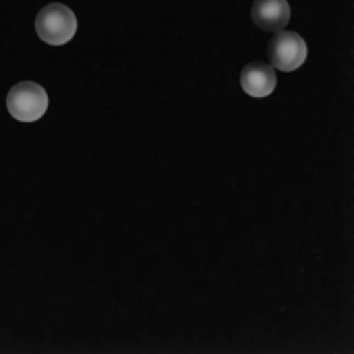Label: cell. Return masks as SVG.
I'll return each instance as SVG.
<instances>
[{
    "mask_svg": "<svg viewBox=\"0 0 354 354\" xmlns=\"http://www.w3.org/2000/svg\"><path fill=\"white\" fill-rule=\"evenodd\" d=\"M251 17L259 29L280 31L290 21V4L288 0H255Z\"/></svg>",
    "mask_w": 354,
    "mask_h": 354,
    "instance_id": "5",
    "label": "cell"
},
{
    "mask_svg": "<svg viewBox=\"0 0 354 354\" xmlns=\"http://www.w3.org/2000/svg\"><path fill=\"white\" fill-rule=\"evenodd\" d=\"M6 110L19 122H35L48 110V93L39 83L21 81L8 89Z\"/></svg>",
    "mask_w": 354,
    "mask_h": 354,
    "instance_id": "2",
    "label": "cell"
},
{
    "mask_svg": "<svg viewBox=\"0 0 354 354\" xmlns=\"http://www.w3.org/2000/svg\"><path fill=\"white\" fill-rule=\"evenodd\" d=\"M35 33L50 46H62L77 33V17L68 6L50 2L35 15Z\"/></svg>",
    "mask_w": 354,
    "mask_h": 354,
    "instance_id": "1",
    "label": "cell"
},
{
    "mask_svg": "<svg viewBox=\"0 0 354 354\" xmlns=\"http://www.w3.org/2000/svg\"><path fill=\"white\" fill-rule=\"evenodd\" d=\"M268 58L280 71H297L307 60V41L297 31H276L268 44Z\"/></svg>",
    "mask_w": 354,
    "mask_h": 354,
    "instance_id": "3",
    "label": "cell"
},
{
    "mask_svg": "<svg viewBox=\"0 0 354 354\" xmlns=\"http://www.w3.org/2000/svg\"><path fill=\"white\" fill-rule=\"evenodd\" d=\"M276 73L274 66L268 62H249L243 71H241V87L245 89V93H249L251 97H268L274 93L276 89Z\"/></svg>",
    "mask_w": 354,
    "mask_h": 354,
    "instance_id": "4",
    "label": "cell"
}]
</instances>
